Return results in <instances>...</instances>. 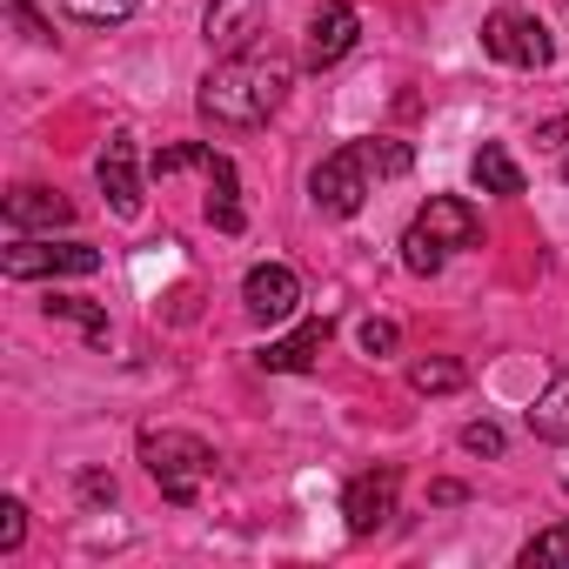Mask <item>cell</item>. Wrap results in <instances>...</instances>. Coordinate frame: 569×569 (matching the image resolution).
Masks as SVG:
<instances>
[{"instance_id":"6da1fadb","label":"cell","mask_w":569,"mask_h":569,"mask_svg":"<svg viewBox=\"0 0 569 569\" xmlns=\"http://www.w3.org/2000/svg\"><path fill=\"white\" fill-rule=\"evenodd\" d=\"M289 81H296V68L281 54H261V48L221 54V68L201 81V114L214 128H261L281 101H289Z\"/></svg>"},{"instance_id":"7a4b0ae2","label":"cell","mask_w":569,"mask_h":569,"mask_svg":"<svg viewBox=\"0 0 569 569\" xmlns=\"http://www.w3.org/2000/svg\"><path fill=\"white\" fill-rule=\"evenodd\" d=\"M409 141H342L316 174H309V194H316V208L322 214H336V221H349L369 194H376V181L382 174H409Z\"/></svg>"},{"instance_id":"3957f363","label":"cell","mask_w":569,"mask_h":569,"mask_svg":"<svg viewBox=\"0 0 569 569\" xmlns=\"http://www.w3.org/2000/svg\"><path fill=\"white\" fill-rule=\"evenodd\" d=\"M141 462H148V476L161 482V496L174 509L201 502V482L214 476V449L188 429H141Z\"/></svg>"},{"instance_id":"277c9868","label":"cell","mask_w":569,"mask_h":569,"mask_svg":"<svg viewBox=\"0 0 569 569\" xmlns=\"http://www.w3.org/2000/svg\"><path fill=\"white\" fill-rule=\"evenodd\" d=\"M482 54H496L502 68H549L556 61V41H549V28L536 21V14H522V8H496L489 21H482Z\"/></svg>"},{"instance_id":"5b68a950","label":"cell","mask_w":569,"mask_h":569,"mask_svg":"<svg viewBox=\"0 0 569 569\" xmlns=\"http://www.w3.org/2000/svg\"><path fill=\"white\" fill-rule=\"evenodd\" d=\"M101 268V248L88 241H14L0 254V274L8 281H48V274H94Z\"/></svg>"},{"instance_id":"8992f818","label":"cell","mask_w":569,"mask_h":569,"mask_svg":"<svg viewBox=\"0 0 569 569\" xmlns=\"http://www.w3.org/2000/svg\"><path fill=\"white\" fill-rule=\"evenodd\" d=\"M356 34H362V14L349 8V0H322V8L309 14V34H302V68H336L349 48H356Z\"/></svg>"},{"instance_id":"52a82bcc","label":"cell","mask_w":569,"mask_h":569,"mask_svg":"<svg viewBox=\"0 0 569 569\" xmlns=\"http://www.w3.org/2000/svg\"><path fill=\"white\" fill-rule=\"evenodd\" d=\"M241 302H248L254 322H289V316L302 309V274H296L289 261H261V268H248V281H241Z\"/></svg>"},{"instance_id":"ba28073f","label":"cell","mask_w":569,"mask_h":569,"mask_svg":"<svg viewBox=\"0 0 569 569\" xmlns=\"http://www.w3.org/2000/svg\"><path fill=\"white\" fill-rule=\"evenodd\" d=\"M94 174H101L108 208H114L121 221H134V214H141V168H134V134H128V128H114V134H108V148H101Z\"/></svg>"},{"instance_id":"9c48e42d","label":"cell","mask_w":569,"mask_h":569,"mask_svg":"<svg viewBox=\"0 0 569 569\" xmlns=\"http://www.w3.org/2000/svg\"><path fill=\"white\" fill-rule=\"evenodd\" d=\"M396 496H402V476H396V469H369V476H356L349 496H342L349 536H376V529L396 516Z\"/></svg>"},{"instance_id":"30bf717a","label":"cell","mask_w":569,"mask_h":569,"mask_svg":"<svg viewBox=\"0 0 569 569\" xmlns=\"http://www.w3.org/2000/svg\"><path fill=\"white\" fill-rule=\"evenodd\" d=\"M268 21V0H208V14H201V41L214 54H241Z\"/></svg>"},{"instance_id":"8fae6325","label":"cell","mask_w":569,"mask_h":569,"mask_svg":"<svg viewBox=\"0 0 569 569\" xmlns=\"http://www.w3.org/2000/svg\"><path fill=\"white\" fill-rule=\"evenodd\" d=\"M416 228H422L436 248H449V254L482 241V221H476V208H469L462 194H429V201H422V214H416Z\"/></svg>"},{"instance_id":"7c38bea8","label":"cell","mask_w":569,"mask_h":569,"mask_svg":"<svg viewBox=\"0 0 569 569\" xmlns=\"http://www.w3.org/2000/svg\"><path fill=\"white\" fill-rule=\"evenodd\" d=\"M322 349H329V316H322V322H302L296 336H281V342H268L254 362H261L268 376H302V369H316Z\"/></svg>"},{"instance_id":"4fadbf2b","label":"cell","mask_w":569,"mask_h":569,"mask_svg":"<svg viewBox=\"0 0 569 569\" xmlns=\"http://www.w3.org/2000/svg\"><path fill=\"white\" fill-rule=\"evenodd\" d=\"M201 174H208V221H214L221 234H241V228H248V208H241V181H234V161L208 148Z\"/></svg>"},{"instance_id":"5bb4252c","label":"cell","mask_w":569,"mask_h":569,"mask_svg":"<svg viewBox=\"0 0 569 569\" xmlns=\"http://www.w3.org/2000/svg\"><path fill=\"white\" fill-rule=\"evenodd\" d=\"M68 221H74V201H68L61 188H14V194H8V228H14V234H28V228H48V234H54V228H68Z\"/></svg>"},{"instance_id":"9a60e30c","label":"cell","mask_w":569,"mask_h":569,"mask_svg":"<svg viewBox=\"0 0 569 569\" xmlns=\"http://www.w3.org/2000/svg\"><path fill=\"white\" fill-rule=\"evenodd\" d=\"M529 436L536 442H569V369L549 376V389L529 402Z\"/></svg>"},{"instance_id":"2e32d148","label":"cell","mask_w":569,"mask_h":569,"mask_svg":"<svg viewBox=\"0 0 569 569\" xmlns=\"http://www.w3.org/2000/svg\"><path fill=\"white\" fill-rule=\"evenodd\" d=\"M469 174H476V188H489V194H522V188H529V181H522V168H516V154H509V148H496V141H482V148H476Z\"/></svg>"},{"instance_id":"e0dca14e","label":"cell","mask_w":569,"mask_h":569,"mask_svg":"<svg viewBox=\"0 0 569 569\" xmlns=\"http://www.w3.org/2000/svg\"><path fill=\"white\" fill-rule=\"evenodd\" d=\"M41 309H48V322H68V329H81L94 349H108V309H94V302H81V296H48Z\"/></svg>"},{"instance_id":"ac0fdd59","label":"cell","mask_w":569,"mask_h":569,"mask_svg":"<svg viewBox=\"0 0 569 569\" xmlns=\"http://www.w3.org/2000/svg\"><path fill=\"white\" fill-rule=\"evenodd\" d=\"M462 382H469V369H462V362H449V356H429V362H416V369H409V389H416V396H456Z\"/></svg>"},{"instance_id":"d6986e66","label":"cell","mask_w":569,"mask_h":569,"mask_svg":"<svg viewBox=\"0 0 569 569\" xmlns=\"http://www.w3.org/2000/svg\"><path fill=\"white\" fill-rule=\"evenodd\" d=\"M522 569H569V522H549L522 542Z\"/></svg>"},{"instance_id":"ffe728a7","label":"cell","mask_w":569,"mask_h":569,"mask_svg":"<svg viewBox=\"0 0 569 569\" xmlns=\"http://www.w3.org/2000/svg\"><path fill=\"white\" fill-rule=\"evenodd\" d=\"M61 14L81 28H121L134 14V0H61Z\"/></svg>"},{"instance_id":"44dd1931","label":"cell","mask_w":569,"mask_h":569,"mask_svg":"<svg viewBox=\"0 0 569 569\" xmlns=\"http://www.w3.org/2000/svg\"><path fill=\"white\" fill-rule=\"evenodd\" d=\"M442 261H449V248H436V241L409 221V234H402V268H409V274H436Z\"/></svg>"},{"instance_id":"7402d4cb","label":"cell","mask_w":569,"mask_h":569,"mask_svg":"<svg viewBox=\"0 0 569 569\" xmlns=\"http://www.w3.org/2000/svg\"><path fill=\"white\" fill-rule=\"evenodd\" d=\"M28 542V509H21V496H0V556H14Z\"/></svg>"},{"instance_id":"603a6c76","label":"cell","mask_w":569,"mask_h":569,"mask_svg":"<svg viewBox=\"0 0 569 569\" xmlns=\"http://www.w3.org/2000/svg\"><path fill=\"white\" fill-rule=\"evenodd\" d=\"M356 336H362V349H369V356H396V342H402V329H396V322H382V316H369Z\"/></svg>"},{"instance_id":"cb8c5ba5","label":"cell","mask_w":569,"mask_h":569,"mask_svg":"<svg viewBox=\"0 0 569 569\" xmlns=\"http://www.w3.org/2000/svg\"><path fill=\"white\" fill-rule=\"evenodd\" d=\"M8 8H14V28H21V34H28L34 48H54V28H48V21L34 14V0H8Z\"/></svg>"},{"instance_id":"d4e9b609","label":"cell","mask_w":569,"mask_h":569,"mask_svg":"<svg viewBox=\"0 0 569 569\" xmlns=\"http://www.w3.org/2000/svg\"><path fill=\"white\" fill-rule=\"evenodd\" d=\"M462 449H469V456H502V429H496V422H469V429H462Z\"/></svg>"},{"instance_id":"484cf974","label":"cell","mask_w":569,"mask_h":569,"mask_svg":"<svg viewBox=\"0 0 569 569\" xmlns=\"http://www.w3.org/2000/svg\"><path fill=\"white\" fill-rule=\"evenodd\" d=\"M81 502H114V476H81Z\"/></svg>"},{"instance_id":"4316f807","label":"cell","mask_w":569,"mask_h":569,"mask_svg":"<svg viewBox=\"0 0 569 569\" xmlns=\"http://www.w3.org/2000/svg\"><path fill=\"white\" fill-rule=\"evenodd\" d=\"M562 141H569V121H542L536 128V148H562Z\"/></svg>"}]
</instances>
